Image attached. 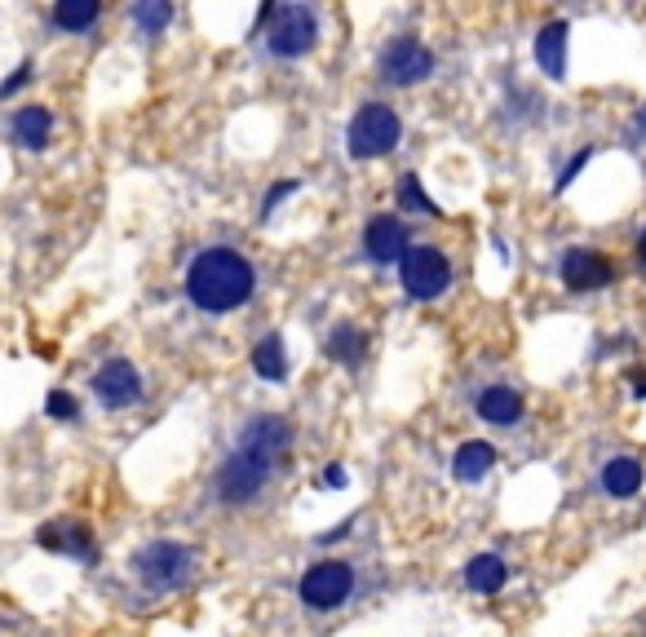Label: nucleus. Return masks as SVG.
Listing matches in <instances>:
<instances>
[{
	"label": "nucleus",
	"mask_w": 646,
	"mask_h": 637,
	"mask_svg": "<svg viewBox=\"0 0 646 637\" xmlns=\"http://www.w3.org/2000/svg\"><path fill=\"white\" fill-rule=\"evenodd\" d=\"M257 292V270L235 248H204L186 266V297L199 314H231Z\"/></svg>",
	"instance_id": "nucleus-1"
},
{
	"label": "nucleus",
	"mask_w": 646,
	"mask_h": 637,
	"mask_svg": "<svg viewBox=\"0 0 646 637\" xmlns=\"http://www.w3.org/2000/svg\"><path fill=\"white\" fill-rule=\"evenodd\" d=\"M275 465H279L275 452H266V448H257L249 439H235L231 456L218 470V483H212V487H218V500L222 505H253L266 491Z\"/></svg>",
	"instance_id": "nucleus-2"
},
{
	"label": "nucleus",
	"mask_w": 646,
	"mask_h": 637,
	"mask_svg": "<svg viewBox=\"0 0 646 637\" xmlns=\"http://www.w3.org/2000/svg\"><path fill=\"white\" fill-rule=\"evenodd\" d=\"M403 142V120L390 102H364L359 112L350 116L346 129V151L355 160H381Z\"/></svg>",
	"instance_id": "nucleus-3"
},
{
	"label": "nucleus",
	"mask_w": 646,
	"mask_h": 637,
	"mask_svg": "<svg viewBox=\"0 0 646 637\" xmlns=\"http://www.w3.org/2000/svg\"><path fill=\"white\" fill-rule=\"evenodd\" d=\"M262 40L275 62H297L319 45V14L310 5H275L262 27Z\"/></svg>",
	"instance_id": "nucleus-4"
},
{
	"label": "nucleus",
	"mask_w": 646,
	"mask_h": 637,
	"mask_svg": "<svg viewBox=\"0 0 646 637\" xmlns=\"http://www.w3.org/2000/svg\"><path fill=\"white\" fill-rule=\"evenodd\" d=\"M134 576L151 593H177L195 576V554L182 541H151L134 554Z\"/></svg>",
	"instance_id": "nucleus-5"
},
{
	"label": "nucleus",
	"mask_w": 646,
	"mask_h": 637,
	"mask_svg": "<svg viewBox=\"0 0 646 637\" xmlns=\"http://www.w3.org/2000/svg\"><path fill=\"white\" fill-rule=\"evenodd\" d=\"M399 283L412 301H439L452 288V262L439 244H412L399 262Z\"/></svg>",
	"instance_id": "nucleus-6"
},
{
	"label": "nucleus",
	"mask_w": 646,
	"mask_h": 637,
	"mask_svg": "<svg viewBox=\"0 0 646 637\" xmlns=\"http://www.w3.org/2000/svg\"><path fill=\"white\" fill-rule=\"evenodd\" d=\"M377 76L394 89H412V84L435 76V49L420 45L416 36H394L377 54Z\"/></svg>",
	"instance_id": "nucleus-7"
},
{
	"label": "nucleus",
	"mask_w": 646,
	"mask_h": 637,
	"mask_svg": "<svg viewBox=\"0 0 646 637\" xmlns=\"http://www.w3.org/2000/svg\"><path fill=\"white\" fill-rule=\"evenodd\" d=\"M297 593H301V602H305L310 611H337V606H346L350 593H355V567L342 563V558L310 563L305 576H301V584H297Z\"/></svg>",
	"instance_id": "nucleus-8"
},
{
	"label": "nucleus",
	"mask_w": 646,
	"mask_h": 637,
	"mask_svg": "<svg viewBox=\"0 0 646 637\" xmlns=\"http://www.w3.org/2000/svg\"><path fill=\"white\" fill-rule=\"evenodd\" d=\"M89 390H93V398H97L106 412H125V407H134V403L142 398V372H138L129 359H106V363L93 372Z\"/></svg>",
	"instance_id": "nucleus-9"
},
{
	"label": "nucleus",
	"mask_w": 646,
	"mask_h": 637,
	"mask_svg": "<svg viewBox=\"0 0 646 637\" xmlns=\"http://www.w3.org/2000/svg\"><path fill=\"white\" fill-rule=\"evenodd\" d=\"M407 248H412L407 227H403V218H394V212H377V218L364 227V257L372 266H399Z\"/></svg>",
	"instance_id": "nucleus-10"
},
{
	"label": "nucleus",
	"mask_w": 646,
	"mask_h": 637,
	"mask_svg": "<svg viewBox=\"0 0 646 637\" xmlns=\"http://www.w3.org/2000/svg\"><path fill=\"white\" fill-rule=\"evenodd\" d=\"M558 275H563V283L572 292H598V288H607L615 279V266L598 248H567L563 262H558Z\"/></svg>",
	"instance_id": "nucleus-11"
},
{
	"label": "nucleus",
	"mask_w": 646,
	"mask_h": 637,
	"mask_svg": "<svg viewBox=\"0 0 646 637\" xmlns=\"http://www.w3.org/2000/svg\"><path fill=\"white\" fill-rule=\"evenodd\" d=\"M36 545L49 549V554H62V558H80V563H93L97 558L93 531L84 522H45L36 531Z\"/></svg>",
	"instance_id": "nucleus-12"
},
{
	"label": "nucleus",
	"mask_w": 646,
	"mask_h": 637,
	"mask_svg": "<svg viewBox=\"0 0 646 637\" xmlns=\"http://www.w3.org/2000/svg\"><path fill=\"white\" fill-rule=\"evenodd\" d=\"M10 138H14V147H23V151H45L49 147V138H54V116H49V106H19L14 112V120H10Z\"/></svg>",
	"instance_id": "nucleus-13"
},
{
	"label": "nucleus",
	"mask_w": 646,
	"mask_h": 637,
	"mask_svg": "<svg viewBox=\"0 0 646 637\" xmlns=\"http://www.w3.org/2000/svg\"><path fill=\"white\" fill-rule=\"evenodd\" d=\"M567 45H572V27L563 19L545 23L541 36H535V62H541V71L550 80H563L567 76Z\"/></svg>",
	"instance_id": "nucleus-14"
},
{
	"label": "nucleus",
	"mask_w": 646,
	"mask_h": 637,
	"mask_svg": "<svg viewBox=\"0 0 646 637\" xmlns=\"http://www.w3.org/2000/svg\"><path fill=\"white\" fill-rule=\"evenodd\" d=\"M496 461H500V452H496L492 443L470 439V443H461L457 456H452V478L465 483V487H474V483H483V478L496 470Z\"/></svg>",
	"instance_id": "nucleus-15"
},
{
	"label": "nucleus",
	"mask_w": 646,
	"mask_h": 637,
	"mask_svg": "<svg viewBox=\"0 0 646 637\" xmlns=\"http://www.w3.org/2000/svg\"><path fill=\"white\" fill-rule=\"evenodd\" d=\"M642 483H646V470H642L637 456H611V461L602 465V474H598V487H602L611 500H628V496H637Z\"/></svg>",
	"instance_id": "nucleus-16"
},
{
	"label": "nucleus",
	"mask_w": 646,
	"mask_h": 637,
	"mask_svg": "<svg viewBox=\"0 0 646 637\" xmlns=\"http://www.w3.org/2000/svg\"><path fill=\"white\" fill-rule=\"evenodd\" d=\"M474 407H478V416L487 425H500V430H509V425L522 420V394L514 385H487Z\"/></svg>",
	"instance_id": "nucleus-17"
},
{
	"label": "nucleus",
	"mask_w": 646,
	"mask_h": 637,
	"mask_svg": "<svg viewBox=\"0 0 646 637\" xmlns=\"http://www.w3.org/2000/svg\"><path fill=\"white\" fill-rule=\"evenodd\" d=\"M249 359H253V372H257L262 381H270V385L288 381V346H284L279 333H266V337L253 346Z\"/></svg>",
	"instance_id": "nucleus-18"
},
{
	"label": "nucleus",
	"mask_w": 646,
	"mask_h": 637,
	"mask_svg": "<svg viewBox=\"0 0 646 637\" xmlns=\"http://www.w3.org/2000/svg\"><path fill=\"white\" fill-rule=\"evenodd\" d=\"M505 580H509V563H505L500 554H478V558L465 563V584H470L474 593H483V598L500 593Z\"/></svg>",
	"instance_id": "nucleus-19"
},
{
	"label": "nucleus",
	"mask_w": 646,
	"mask_h": 637,
	"mask_svg": "<svg viewBox=\"0 0 646 637\" xmlns=\"http://www.w3.org/2000/svg\"><path fill=\"white\" fill-rule=\"evenodd\" d=\"M323 350H328V359H337V363H346V368H359V363L368 359V333L355 328V324H337Z\"/></svg>",
	"instance_id": "nucleus-20"
},
{
	"label": "nucleus",
	"mask_w": 646,
	"mask_h": 637,
	"mask_svg": "<svg viewBox=\"0 0 646 637\" xmlns=\"http://www.w3.org/2000/svg\"><path fill=\"white\" fill-rule=\"evenodd\" d=\"M49 19H54L58 32L76 36V32H89V27L102 19V5H97V0H58Z\"/></svg>",
	"instance_id": "nucleus-21"
},
{
	"label": "nucleus",
	"mask_w": 646,
	"mask_h": 637,
	"mask_svg": "<svg viewBox=\"0 0 646 637\" xmlns=\"http://www.w3.org/2000/svg\"><path fill=\"white\" fill-rule=\"evenodd\" d=\"M399 208L403 212H416V218H443V208L420 190V177L416 173H403L399 177Z\"/></svg>",
	"instance_id": "nucleus-22"
},
{
	"label": "nucleus",
	"mask_w": 646,
	"mask_h": 637,
	"mask_svg": "<svg viewBox=\"0 0 646 637\" xmlns=\"http://www.w3.org/2000/svg\"><path fill=\"white\" fill-rule=\"evenodd\" d=\"M129 14H134V23H138L142 36H160L173 23V5H169V0H138Z\"/></svg>",
	"instance_id": "nucleus-23"
},
{
	"label": "nucleus",
	"mask_w": 646,
	"mask_h": 637,
	"mask_svg": "<svg viewBox=\"0 0 646 637\" xmlns=\"http://www.w3.org/2000/svg\"><path fill=\"white\" fill-rule=\"evenodd\" d=\"M45 412H49L54 420H76V416H80V403H76V394H71V390H49Z\"/></svg>",
	"instance_id": "nucleus-24"
},
{
	"label": "nucleus",
	"mask_w": 646,
	"mask_h": 637,
	"mask_svg": "<svg viewBox=\"0 0 646 637\" xmlns=\"http://www.w3.org/2000/svg\"><path fill=\"white\" fill-rule=\"evenodd\" d=\"M297 186H301V182H297V177H288V182H275V186L266 190V199H262V222H270V218H275V208H279L288 195H297Z\"/></svg>",
	"instance_id": "nucleus-25"
},
{
	"label": "nucleus",
	"mask_w": 646,
	"mask_h": 637,
	"mask_svg": "<svg viewBox=\"0 0 646 637\" xmlns=\"http://www.w3.org/2000/svg\"><path fill=\"white\" fill-rule=\"evenodd\" d=\"M589 155H593V151L585 147V151H576V155L567 160V169H563V173H558V182H554V190H558V195H563V190H567V186H572V182H576V177L585 173V164H589Z\"/></svg>",
	"instance_id": "nucleus-26"
},
{
	"label": "nucleus",
	"mask_w": 646,
	"mask_h": 637,
	"mask_svg": "<svg viewBox=\"0 0 646 637\" xmlns=\"http://www.w3.org/2000/svg\"><path fill=\"white\" fill-rule=\"evenodd\" d=\"M32 76H36V67H32V62H19V67H14V76H10L5 84H0V97H14V93L32 80Z\"/></svg>",
	"instance_id": "nucleus-27"
},
{
	"label": "nucleus",
	"mask_w": 646,
	"mask_h": 637,
	"mask_svg": "<svg viewBox=\"0 0 646 637\" xmlns=\"http://www.w3.org/2000/svg\"><path fill=\"white\" fill-rule=\"evenodd\" d=\"M319 483H323V487H333V491H342V487L350 483V474H346V465H337V461H333L328 470H323V478H319Z\"/></svg>",
	"instance_id": "nucleus-28"
},
{
	"label": "nucleus",
	"mask_w": 646,
	"mask_h": 637,
	"mask_svg": "<svg viewBox=\"0 0 646 637\" xmlns=\"http://www.w3.org/2000/svg\"><path fill=\"white\" fill-rule=\"evenodd\" d=\"M350 526H355V518H350V522H337L333 531H323L319 545H337V541H346V536H350Z\"/></svg>",
	"instance_id": "nucleus-29"
},
{
	"label": "nucleus",
	"mask_w": 646,
	"mask_h": 637,
	"mask_svg": "<svg viewBox=\"0 0 646 637\" xmlns=\"http://www.w3.org/2000/svg\"><path fill=\"white\" fill-rule=\"evenodd\" d=\"M633 134H637V138H642V142H646V106H642V112H637V116H633Z\"/></svg>",
	"instance_id": "nucleus-30"
},
{
	"label": "nucleus",
	"mask_w": 646,
	"mask_h": 637,
	"mask_svg": "<svg viewBox=\"0 0 646 637\" xmlns=\"http://www.w3.org/2000/svg\"><path fill=\"white\" fill-rule=\"evenodd\" d=\"M628 381H633V394H637V398H646V372H633Z\"/></svg>",
	"instance_id": "nucleus-31"
},
{
	"label": "nucleus",
	"mask_w": 646,
	"mask_h": 637,
	"mask_svg": "<svg viewBox=\"0 0 646 637\" xmlns=\"http://www.w3.org/2000/svg\"><path fill=\"white\" fill-rule=\"evenodd\" d=\"M637 262H642V266H646V231H642V235H637Z\"/></svg>",
	"instance_id": "nucleus-32"
}]
</instances>
